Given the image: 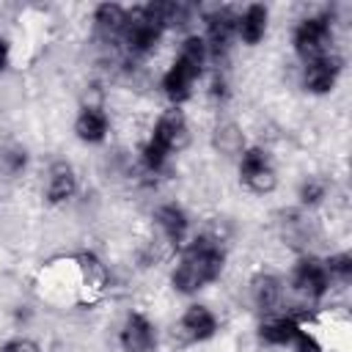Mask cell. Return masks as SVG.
Instances as JSON below:
<instances>
[{
	"mask_svg": "<svg viewBox=\"0 0 352 352\" xmlns=\"http://www.w3.org/2000/svg\"><path fill=\"white\" fill-rule=\"evenodd\" d=\"M223 250L217 245V239L201 234L195 236L179 256V264L170 272V283L176 292L182 294H195L198 289H204L206 283L217 280L223 272Z\"/></svg>",
	"mask_w": 352,
	"mask_h": 352,
	"instance_id": "6da1fadb",
	"label": "cell"
},
{
	"mask_svg": "<svg viewBox=\"0 0 352 352\" xmlns=\"http://www.w3.org/2000/svg\"><path fill=\"white\" fill-rule=\"evenodd\" d=\"M330 38L333 36L327 16H308L294 28V50L305 63L330 55Z\"/></svg>",
	"mask_w": 352,
	"mask_h": 352,
	"instance_id": "7a4b0ae2",
	"label": "cell"
},
{
	"mask_svg": "<svg viewBox=\"0 0 352 352\" xmlns=\"http://www.w3.org/2000/svg\"><path fill=\"white\" fill-rule=\"evenodd\" d=\"M121 33H124V41L132 52H148L157 47V41L162 36V25L154 19L148 6H140V8H132L126 14V25Z\"/></svg>",
	"mask_w": 352,
	"mask_h": 352,
	"instance_id": "3957f363",
	"label": "cell"
},
{
	"mask_svg": "<svg viewBox=\"0 0 352 352\" xmlns=\"http://www.w3.org/2000/svg\"><path fill=\"white\" fill-rule=\"evenodd\" d=\"M292 283L297 292H302L305 297L311 300H322L330 289V275L324 270V261H316V258H302L297 261L294 267V275H292Z\"/></svg>",
	"mask_w": 352,
	"mask_h": 352,
	"instance_id": "277c9868",
	"label": "cell"
},
{
	"mask_svg": "<svg viewBox=\"0 0 352 352\" xmlns=\"http://www.w3.org/2000/svg\"><path fill=\"white\" fill-rule=\"evenodd\" d=\"M341 74V58H336L333 52L319 58V60H311L305 63V72H302V85L305 91L311 94H327L336 88V80Z\"/></svg>",
	"mask_w": 352,
	"mask_h": 352,
	"instance_id": "5b68a950",
	"label": "cell"
},
{
	"mask_svg": "<svg viewBox=\"0 0 352 352\" xmlns=\"http://www.w3.org/2000/svg\"><path fill=\"white\" fill-rule=\"evenodd\" d=\"M151 140L160 143L165 151L182 148L184 140H187V118H184V113H182L179 107L165 110V113L157 118L154 129H151Z\"/></svg>",
	"mask_w": 352,
	"mask_h": 352,
	"instance_id": "8992f818",
	"label": "cell"
},
{
	"mask_svg": "<svg viewBox=\"0 0 352 352\" xmlns=\"http://www.w3.org/2000/svg\"><path fill=\"white\" fill-rule=\"evenodd\" d=\"M121 352H151L154 346V324L143 314H129L121 336H118Z\"/></svg>",
	"mask_w": 352,
	"mask_h": 352,
	"instance_id": "52a82bcc",
	"label": "cell"
},
{
	"mask_svg": "<svg viewBox=\"0 0 352 352\" xmlns=\"http://www.w3.org/2000/svg\"><path fill=\"white\" fill-rule=\"evenodd\" d=\"M201 74L195 69H190L187 63H182L179 58L170 63V69L162 74V94L173 102V107H179L190 94H192V85Z\"/></svg>",
	"mask_w": 352,
	"mask_h": 352,
	"instance_id": "ba28073f",
	"label": "cell"
},
{
	"mask_svg": "<svg viewBox=\"0 0 352 352\" xmlns=\"http://www.w3.org/2000/svg\"><path fill=\"white\" fill-rule=\"evenodd\" d=\"M179 330H182V336L190 338V341H206V338L214 336L217 319H214V314H212L206 305H190V308L182 314V319H179Z\"/></svg>",
	"mask_w": 352,
	"mask_h": 352,
	"instance_id": "9c48e42d",
	"label": "cell"
},
{
	"mask_svg": "<svg viewBox=\"0 0 352 352\" xmlns=\"http://www.w3.org/2000/svg\"><path fill=\"white\" fill-rule=\"evenodd\" d=\"M267 22H270V11H267V6H261V3H250V6L236 16V36H239L248 47H253V44H258V41L264 38V33H267Z\"/></svg>",
	"mask_w": 352,
	"mask_h": 352,
	"instance_id": "30bf717a",
	"label": "cell"
},
{
	"mask_svg": "<svg viewBox=\"0 0 352 352\" xmlns=\"http://www.w3.org/2000/svg\"><path fill=\"white\" fill-rule=\"evenodd\" d=\"M300 327H302V324H300V319H297L294 314H286V316H270V319L261 322V327H258V338H261L264 344H270V346H286V344H292V338L297 336Z\"/></svg>",
	"mask_w": 352,
	"mask_h": 352,
	"instance_id": "8fae6325",
	"label": "cell"
},
{
	"mask_svg": "<svg viewBox=\"0 0 352 352\" xmlns=\"http://www.w3.org/2000/svg\"><path fill=\"white\" fill-rule=\"evenodd\" d=\"M107 129H110V121L104 116V110L99 107H82L77 121H74V135L82 140V143H102L107 138Z\"/></svg>",
	"mask_w": 352,
	"mask_h": 352,
	"instance_id": "7c38bea8",
	"label": "cell"
},
{
	"mask_svg": "<svg viewBox=\"0 0 352 352\" xmlns=\"http://www.w3.org/2000/svg\"><path fill=\"white\" fill-rule=\"evenodd\" d=\"M77 190V176L69 162H52L50 165V179H47V201L50 204H63L74 195Z\"/></svg>",
	"mask_w": 352,
	"mask_h": 352,
	"instance_id": "4fadbf2b",
	"label": "cell"
},
{
	"mask_svg": "<svg viewBox=\"0 0 352 352\" xmlns=\"http://www.w3.org/2000/svg\"><path fill=\"white\" fill-rule=\"evenodd\" d=\"M236 33V14L228 8H214V14L206 16V47H226L228 38Z\"/></svg>",
	"mask_w": 352,
	"mask_h": 352,
	"instance_id": "5bb4252c",
	"label": "cell"
},
{
	"mask_svg": "<svg viewBox=\"0 0 352 352\" xmlns=\"http://www.w3.org/2000/svg\"><path fill=\"white\" fill-rule=\"evenodd\" d=\"M157 226L162 228V234L168 236V242L179 245V242L184 239V234H187L190 220H187V214H184L182 206H176V204H165V206L157 209Z\"/></svg>",
	"mask_w": 352,
	"mask_h": 352,
	"instance_id": "9a60e30c",
	"label": "cell"
},
{
	"mask_svg": "<svg viewBox=\"0 0 352 352\" xmlns=\"http://www.w3.org/2000/svg\"><path fill=\"white\" fill-rule=\"evenodd\" d=\"M250 297H253V302H256L258 308L270 311V308L278 305V300H280V280H278L275 275H270V272L253 275V280H250Z\"/></svg>",
	"mask_w": 352,
	"mask_h": 352,
	"instance_id": "2e32d148",
	"label": "cell"
},
{
	"mask_svg": "<svg viewBox=\"0 0 352 352\" xmlns=\"http://www.w3.org/2000/svg\"><path fill=\"white\" fill-rule=\"evenodd\" d=\"M77 267H80V275H82V283L94 292H102L107 286V267L102 264V258L91 250H82L77 256Z\"/></svg>",
	"mask_w": 352,
	"mask_h": 352,
	"instance_id": "e0dca14e",
	"label": "cell"
},
{
	"mask_svg": "<svg viewBox=\"0 0 352 352\" xmlns=\"http://www.w3.org/2000/svg\"><path fill=\"white\" fill-rule=\"evenodd\" d=\"M126 14H129V8L118 6V3H102V6H96V11H94V22H96L102 30L121 33L124 25H126Z\"/></svg>",
	"mask_w": 352,
	"mask_h": 352,
	"instance_id": "ac0fdd59",
	"label": "cell"
},
{
	"mask_svg": "<svg viewBox=\"0 0 352 352\" xmlns=\"http://www.w3.org/2000/svg\"><path fill=\"white\" fill-rule=\"evenodd\" d=\"M176 58L201 74V72H204V63H206V58H209V47H206V41H204V36H187V38L182 41V50H179Z\"/></svg>",
	"mask_w": 352,
	"mask_h": 352,
	"instance_id": "d6986e66",
	"label": "cell"
},
{
	"mask_svg": "<svg viewBox=\"0 0 352 352\" xmlns=\"http://www.w3.org/2000/svg\"><path fill=\"white\" fill-rule=\"evenodd\" d=\"M214 148H217L220 154L236 157V154L245 151V138H242V132H239L234 124L217 126V132H214Z\"/></svg>",
	"mask_w": 352,
	"mask_h": 352,
	"instance_id": "ffe728a7",
	"label": "cell"
},
{
	"mask_svg": "<svg viewBox=\"0 0 352 352\" xmlns=\"http://www.w3.org/2000/svg\"><path fill=\"white\" fill-rule=\"evenodd\" d=\"M242 182H245L248 190H253V192H258V195H267V192H272V190L278 187V176H275V168H272L270 162H267L264 168L253 170L250 176H245Z\"/></svg>",
	"mask_w": 352,
	"mask_h": 352,
	"instance_id": "44dd1931",
	"label": "cell"
},
{
	"mask_svg": "<svg viewBox=\"0 0 352 352\" xmlns=\"http://www.w3.org/2000/svg\"><path fill=\"white\" fill-rule=\"evenodd\" d=\"M324 270H327L330 280H333V278L349 280V275H352V256H349L346 250H344V253H333V256L324 261Z\"/></svg>",
	"mask_w": 352,
	"mask_h": 352,
	"instance_id": "7402d4cb",
	"label": "cell"
},
{
	"mask_svg": "<svg viewBox=\"0 0 352 352\" xmlns=\"http://www.w3.org/2000/svg\"><path fill=\"white\" fill-rule=\"evenodd\" d=\"M140 154H143V165H146L148 170H154V173H157V170H162V165H165V162H168V157H170V151H165V148H162L160 143H154L151 138L146 140V146H143V151H140Z\"/></svg>",
	"mask_w": 352,
	"mask_h": 352,
	"instance_id": "603a6c76",
	"label": "cell"
},
{
	"mask_svg": "<svg viewBox=\"0 0 352 352\" xmlns=\"http://www.w3.org/2000/svg\"><path fill=\"white\" fill-rule=\"evenodd\" d=\"M292 346H294V352H324V349H322V344L316 341V336H314V333H308L305 327H300V330H297V336L292 338Z\"/></svg>",
	"mask_w": 352,
	"mask_h": 352,
	"instance_id": "cb8c5ba5",
	"label": "cell"
},
{
	"mask_svg": "<svg viewBox=\"0 0 352 352\" xmlns=\"http://www.w3.org/2000/svg\"><path fill=\"white\" fill-rule=\"evenodd\" d=\"M300 198H302V204H319V201L324 198V182L308 179V182L300 187Z\"/></svg>",
	"mask_w": 352,
	"mask_h": 352,
	"instance_id": "d4e9b609",
	"label": "cell"
},
{
	"mask_svg": "<svg viewBox=\"0 0 352 352\" xmlns=\"http://www.w3.org/2000/svg\"><path fill=\"white\" fill-rule=\"evenodd\" d=\"M0 352H41V346L33 338H11L3 344Z\"/></svg>",
	"mask_w": 352,
	"mask_h": 352,
	"instance_id": "484cf974",
	"label": "cell"
},
{
	"mask_svg": "<svg viewBox=\"0 0 352 352\" xmlns=\"http://www.w3.org/2000/svg\"><path fill=\"white\" fill-rule=\"evenodd\" d=\"M8 58H11V44H8V38L0 36V72L8 66Z\"/></svg>",
	"mask_w": 352,
	"mask_h": 352,
	"instance_id": "4316f807",
	"label": "cell"
}]
</instances>
